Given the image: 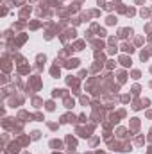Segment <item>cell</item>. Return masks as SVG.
I'll return each mask as SVG.
<instances>
[]
</instances>
